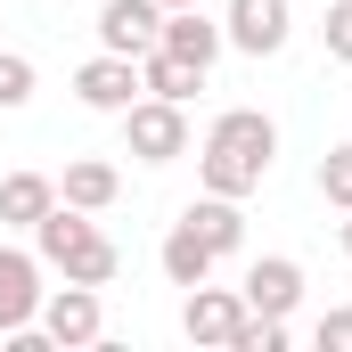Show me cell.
Returning a JSON list of instances; mask_svg holds the SVG:
<instances>
[{"label": "cell", "mask_w": 352, "mask_h": 352, "mask_svg": "<svg viewBox=\"0 0 352 352\" xmlns=\"http://www.w3.org/2000/svg\"><path fill=\"white\" fill-rule=\"evenodd\" d=\"M278 164V123H270L263 107H221L213 123H205V148H197V188H213V197H254Z\"/></svg>", "instance_id": "1"}, {"label": "cell", "mask_w": 352, "mask_h": 352, "mask_svg": "<svg viewBox=\"0 0 352 352\" xmlns=\"http://www.w3.org/2000/svg\"><path fill=\"white\" fill-rule=\"evenodd\" d=\"M33 254L41 270H58V278H82V287H107L115 270H123V246L90 221L82 205H50L41 221H33Z\"/></svg>", "instance_id": "2"}, {"label": "cell", "mask_w": 352, "mask_h": 352, "mask_svg": "<svg viewBox=\"0 0 352 352\" xmlns=\"http://www.w3.org/2000/svg\"><path fill=\"white\" fill-rule=\"evenodd\" d=\"M123 148H131L140 164H173V156H188V107L140 90V98L123 107Z\"/></svg>", "instance_id": "3"}, {"label": "cell", "mask_w": 352, "mask_h": 352, "mask_svg": "<svg viewBox=\"0 0 352 352\" xmlns=\"http://www.w3.org/2000/svg\"><path fill=\"white\" fill-rule=\"evenodd\" d=\"M41 336H50V352H82L107 336V303H98V287H82V278H66L58 295H41Z\"/></svg>", "instance_id": "4"}, {"label": "cell", "mask_w": 352, "mask_h": 352, "mask_svg": "<svg viewBox=\"0 0 352 352\" xmlns=\"http://www.w3.org/2000/svg\"><path fill=\"white\" fill-rule=\"evenodd\" d=\"M287 33H295V8H287V0H230V8H221V41H230L238 58H278Z\"/></svg>", "instance_id": "5"}, {"label": "cell", "mask_w": 352, "mask_h": 352, "mask_svg": "<svg viewBox=\"0 0 352 352\" xmlns=\"http://www.w3.org/2000/svg\"><path fill=\"white\" fill-rule=\"evenodd\" d=\"M238 328H246V295H238V287H213V278L188 287V303H180V336H188V344H221L230 352Z\"/></svg>", "instance_id": "6"}, {"label": "cell", "mask_w": 352, "mask_h": 352, "mask_svg": "<svg viewBox=\"0 0 352 352\" xmlns=\"http://www.w3.org/2000/svg\"><path fill=\"white\" fill-rule=\"evenodd\" d=\"M156 33H164V0H98V50L148 58Z\"/></svg>", "instance_id": "7"}, {"label": "cell", "mask_w": 352, "mask_h": 352, "mask_svg": "<svg viewBox=\"0 0 352 352\" xmlns=\"http://www.w3.org/2000/svg\"><path fill=\"white\" fill-rule=\"evenodd\" d=\"M74 98H82L90 115H123L131 98H140V58H115V50H98L74 66Z\"/></svg>", "instance_id": "8"}, {"label": "cell", "mask_w": 352, "mask_h": 352, "mask_svg": "<svg viewBox=\"0 0 352 352\" xmlns=\"http://www.w3.org/2000/svg\"><path fill=\"white\" fill-rule=\"evenodd\" d=\"M41 254H25V246H0V336H16V328H33L41 320Z\"/></svg>", "instance_id": "9"}, {"label": "cell", "mask_w": 352, "mask_h": 352, "mask_svg": "<svg viewBox=\"0 0 352 352\" xmlns=\"http://www.w3.org/2000/svg\"><path fill=\"white\" fill-rule=\"evenodd\" d=\"M246 311H270V320H295V303H303V263L295 254H263V263H246Z\"/></svg>", "instance_id": "10"}, {"label": "cell", "mask_w": 352, "mask_h": 352, "mask_svg": "<svg viewBox=\"0 0 352 352\" xmlns=\"http://www.w3.org/2000/svg\"><path fill=\"white\" fill-rule=\"evenodd\" d=\"M156 50H173V58H188V66H205V74H213V58H221L230 41H221V25H213V16H205V0H197V8H164Z\"/></svg>", "instance_id": "11"}, {"label": "cell", "mask_w": 352, "mask_h": 352, "mask_svg": "<svg viewBox=\"0 0 352 352\" xmlns=\"http://www.w3.org/2000/svg\"><path fill=\"white\" fill-rule=\"evenodd\" d=\"M115 197H123V173H115L107 156H74L66 180H58V205H82V213H107Z\"/></svg>", "instance_id": "12"}, {"label": "cell", "mask_w": 352, "mask_h": 352, "mask_svg": "<svg viewBox=\"0 0 352 352\" xmlns=\"http://www.w3.org/2000/svg\"><path fill=\"white\" fill-rule=\"evenodd\" d=\"M180 221H188V230H197L213 254H238V246H246V213H238V197H213V188H205V197H197Z\"/></svg>", "instance_id": "13"}, {"label": "cell", "mask_w": 352, "mask_h": 352, "mask_svg": "<svg viewBox=\"0 0 352 352\" xmlns=\"http://www.w3.org/2000/svg\"><path fill=\"white\" fill-rule=\"evenodd\" d=\"M156 263H164V278H173V287H205L221 254H213V246H205L188 221H173V230H164V246H156Z\"/></svg>", "instance_id": "14"}, {"label": "cell", "mask_w": 352, "mask_h": 352, "mask_svg": "<svg viewBox=\"0 0 352 352\" xmlns=\"http://www.w3.org/2000/svg\"><path fill=\"white\" fill-rule=\"evenodd\" d=\"M50 205H58V180L50 173H8L0 180V230H33Z\"/></svg>", "instance_id": "15"}, {"label": "cell", "mask_w": 352, "mask_h": 352, "mask_svg": "<svg viewBox=\"0 0 352 352\" xmlns=\"http://www.w3.org/2000/svg\"><path fill=\"white\" fill-rule=\"evenodd\" d=\"M140 90H148V98H180V107H188V98L205 90V66H188V58H173V50H148V58H140Z\"/></svg>", "instance_id": "16"}, {"label": "cell", "mask_w": 352, "mask_h": 352, "mask_svg": "<svg viewBox=\"0 0 352 352\" xmlns=\"http://www.w3.org/2000/svg\"><path fill=\"white\" fill-rule=\"evenodd\" d=\"M33 82H41L33 58H25V50H0V115H16V107L33 98Z\"/></svg>", "instance_id": "17"}, {"label": "cell", "mask_w": 352, "mask_h": 352, "mask_svg": "<svg viewBox=\"0 0 352 352\" xmlns=\"http://www.w3.org/2000/svg\"><path fill=\"white\" fill-rule=\"evenodd\" d=\"M320 197H328L336 213H352V140H344V148H328V156H320Z\"/></svg>", "instance_id": "18"}, {"label": "cell", "mask_w": 352, "mask_h": 352, "mask_svg": "<svg viewBox=\"0 0 352 352\" xmlns=\"http://www.w3.org/2000/svg\"><path fill=\"white\" fill-rule=\"evenodd\" d=\"M320 41H328V58H336V66H352V0H336V8L320 16Z\"/></svg>", "instance_id": "19"}, {"label": "cell", "mask_w": 352, "mask_h": 352, "mask_svg": "<svg viewBox=\"0 0 352 352\" xmlns=\"http://www.w3.org/2000/svg\"><path fill=\"white\" fill-rule=\"evenodd\" d=\"M311 344H320V352H352V311H320Z\"/></svg>", "instance_id": "20"}, {"label": "cell", "mask_w": 352, "mask_h": 352, "mask_svg": "<svg viewBox=\"0 0 352 352\" xmlns=\"http://www.w3.org/2000/svg\"><path fill=\"white\" fill-rule=\"evenodd\" d=\"M336 246H344V254H352V213H344V230H336Z\"/></svg>", "instance_id": "21"}, {"label": "cell", "mask_w": 352, "mask_h": 352, "mask_svg": "<svg viewBox=\"0 0 352 352\" xmlns=\"http://www.w3.org/2000/svg\"><path fill=\"white\" fill-rule=\"evenodd\" d=\"M164 8H197V0H164Z\"/></svg>", "instance_id": "22"}]
</instances>
